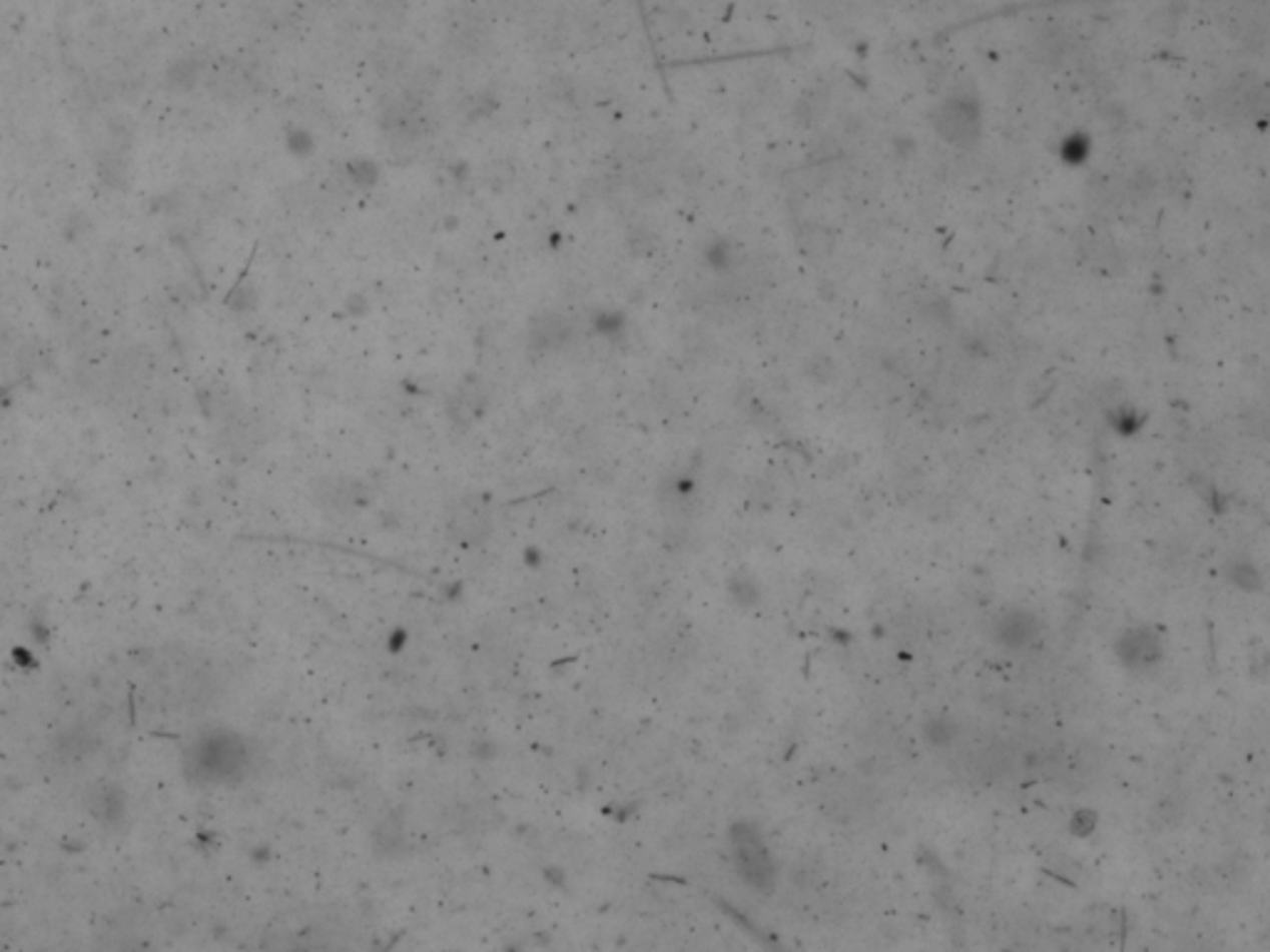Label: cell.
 <instances>
[{
	"label": "cell",
	"instance_id": "obj_1",
	"mask_svg": "<svg viewBox=\"0 0 1270 952\" xmlns=\"http://www.w3.org/2000/svg\"><path fill=\"white\" fill-rule=\"evenodd\" d=\"M248 749L236 732L213 730L186 752V774L199 784H226L243 772Z\"/></svg>",
	"mask_w": 1270,
	"mask_h": 952
},
{
	"label": "cell",
	"instance_id": "obj_2",
	"mask_svg": "<svg viewBox=\"0 0 1270 952\" xmlns=\"http://www.w3.org/2000/svg\"><path fill=\"white\" fill-rule=\"evenodd\" d=\"M732 861H735L737 873L747 886L767 891L774 881V868L769 861L767 846L757 836V831L749 826H735L732 829Z\"/></svg>",
	"mask_w": 1270,
	"mask_h": 952
},
{
	"label": "cell",
	"instance_id": "obj_3",
	"mask_svg": "<svg viewBox=\"0 0 1270 952\" xmlns=\"http://www.w3.org/2000/svg\"><path fill=\"white\" fill-rule=\"evenodd\" d=\"M935 127L952 144H973L981 137V109L971 97H952L935 114Z\"/></svg>",
	"mask_w": 1270,
	"mask_h": 952
},
{
	"label": "cell",
	"instance_id": "obj_4",
	"mask_svg": "<svg viewBox=\"0 0 1270 952\" xmlns=\"http://www.w3.org/2000/svg\"><path fill=\"white\" fill-rule=\"evenodd\" d=\"M1117 658L1132 670H1147L1162 658V645L1159 638L1149 628H1134L1119 638Z\"/></svg>",
	"mask_w": 1270,
	"mask_h": 952
},
{
	"label": "cell",
	"instance_id": "obj_5",
	"mask_svg": "<svg viewBox=\"0 0 1270 952\" xmlns=\"http://www.w3.org/2000/svg\"><path fill=\"white\" fill-rule=\"evenodd\" d=\"M450 531L460 544H477L489 531V509L479 499H462L450 514Z\"/></svg>",
	"mask_w": 1270,
	"mask_h": 952
},
{
	"label": "cell",
	"instance_id": "obj_6",
	"mask_svg": "<svg viewBox=\"0 0 1270 952\" xmlns=\"http://www.w3.org/2000/svg\"><path fill=\"white\" fill-rule=\"evenodd\" d=\"M993 635H996L998 643L1006 645V648H1013V650L1028 648V645H1033L1035 640L1040 638V621L1035 618V613L1013 608V611L1003 613V616L998 618L996 628H993Z\"/></svg>",
	"mask_w": 1270,
	"mask_h": 952
},
{
	"label": "cell",
	"instance_id": "obj_7",
	"mask_svg": "<svg viewBox=\"0 0 1270 952\" xmlns=\"http://www.w3.org/2000/svg\"><path fill=\"white\" fill-rule=\"evenodd\" d=\"M87 809L102 824H117L124 816L122 789L114 787V784H95L87 792Z\"/></svg>",
	"mask_w": 1270,
	"mask_h": 952
},
{
	"label": "cell",
	"instance_id": "obj_8",
	"mask_svg": "<svg viewBox=\"0 0 1270 952\" xmlns=\"http://www.w3.org/2000/svg\"><path fill=\"white\" fill-rule=\"evenodd\" d=\"M956 732H958V727H956V722L950 720V717L935 715V717H930V720L923 725V740H925V744H928V747H938L940 749V747H948V744L956 740Z\"/></svg>",
	"mask_w": 1270,
	"mask_h": 952
}]
</instances>
